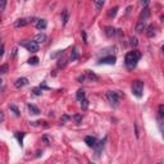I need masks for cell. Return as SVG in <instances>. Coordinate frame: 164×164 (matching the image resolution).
<instances>
[{"instance_id":"obj_35","label":"cell","mask_w":164,"mask_h":164,"mask_svg":"<svg viewBox=\"0 0 164 164\" xmlns=\"http://www.w3.org/2000/svg\"><path fill=\"white\" fill-rule=\"evenodd\" d=\"M75 118H76V121H77V122H80V121H81V115H76Z\"/></svg>"},{"instance_id":"obj_17","label":"cell","mask_w":164,"mask_h":164,"mask_svg":"<svg viewBox=\"0 0 164 164\" xmlns=\"http://www.w3.org/2000/svg\"><path fill=\"white\" fill-rule=\"evenodd\" d=\"M115 34V30L113 28V27H105V35L108 36V37H111Z\"/></svg>"},{"instance_id":"obj_14","label":"cell","mask_w":164,"mask_h":164,"mask_svg":"<svg viewBox=\"0 0 164 164\" xmlns=\"http://www.w3.org/2000/svg\"><path fill=\"white\" fill-rule=\"evenodd\" d=\"M104 142H105V141H100V142H97V145L95 146V149H96V156H99V155H100L101 150H103V148H104Z\"/></svg>"},{"instance_id":"obj_28","label":"cell","mask_w":164,"mask_h":164,"mask_svg":"<svg viewBox=\"0 0 164 164\" xmlns=\"http://www.w3.org/2000/svg\"><path fill=\"white\" fill-rule=\"evenodd\" d=\"M94 5L96 6V9L99 10L100 8H103V6H104V2H94Z\"/></svg>"},{"instance_id":"obj_21","label":"cell","mask_w":164,"mask_h":164,"mask_svg":"<svg viewBox=\"0 0 164 164\" xmlns=\"http://www.w3.org/2000/svg\"><path fill=\"white\" fill-rule=\"evenodd\" d=\"M117 10H118L117 6H114V8L109 9V12H108V17H109V18H111V17H115V14H117Z\"/></svg>"},{"instance_id":"obj_24","label":"cell","mask_w":164,"mask_h":164,"mask_svg":"<svg viewBox=\"0 0 164 164\" xmlns=\"http://www.w3.org/2000/svg\"><path fill=\"white\" fill-rule=\"evenodd\" d=\"M71 59H72V60H77V59H78V51H77L76 48L73 49V53H72V55H71Z\"/></svg>"},{"instance_id":"obj_13","label":"cell","mask_w":164,"mask_h":164,"mask_svg":"<svg viewBox=\"0 0 164 164\" xmlns=\"http://www.w3.org/2000/svg\"><path fill=\"white\" fill-rule=\"evenodd\" d=\"M27 108H28V110L31 111V113H32V114H35V115H37L38 113H40V110H38V108H37V107H35V105H32V104H28Z\"/></svg>"},{"instance_id":"obj_15","label":"cell","mask_w":164,"mask_h":164,"mask_svg":"<svg viewBox=\"0 0 164 164\" xmlns=\"http://www.w3.org/2000/svg\"><path fill=\"white\" fill-rule=\"evenodd\" d=\"M85 91L83 90H78L77 91V94H76V97H77V100H80V101H82V100H85Z\"/></svg>"},{"instance_id":"obj_12","label":"cell","mask_w":164,"mask_h":164,"mask_svg":"<svg viewBox=\"0 0 164 164\" xmlns=\"http://www.w3.org/2000/svg\"><path fill=\"white\" fill-rule=\"evenodd\" d=\"M34 41H36L37 44L38 42H45V41H46V36H45L44 34H38V35L35 36V40Z\"/></svg>"},{"instance_id":"obj_4","label":"cell","mask_w":164,"mask_h":164,"mask_svg":"<svg viewBox=\"0 0 164 164\" xmlns=\"http://www.w3.org/2000/svg\"><path fill=\"white\" fill-rule=\"evenodd\" d=\"M19 45L23 48H26L28 51L31 53H36L38 51V44L36 41H27V40H23V41H19Z\"/></svg>"},{"instance_id":"obj_7","label":"cell","mask_w":164,"mask_h":164,"mask_svg":"<svg viewBox=\"0 0 164 164\" xmlns=\"http://www.w3.org/2000/svg\"><path fill=\"white\" fill-rule=\"evenodd\" d=\"M85 144H86L89 148H95L97 145V140L94 136H86L85 137Z\"/></svg>"},{"instance_id":"obj_32","label":"cell","mask_w":164,"mask_h":164,"mask_svg":"<svg viewBox=\"0 0 164 164\" xmlns=\"http://www.w3.org/2000/svg\"><path fill=\"white\" fill-rule=\"evenodd\" d=\"M5 5H6V2H4V0H3V2H2V3H0V12H3V10H4V8H5Z\"/></svg>"},{"instance_id":"obj_38","label":"cell","mask_w":164,"mask_h":164,"mask_svg":"<svg viewBox=\"0 0 164 164\" xmlns=\"http://www.w3.org/2000/svg\"><path fill=\"white\" fill-rule=\"evenodd\" d=\"M158 164H160V163H158Z\"/></svg>"},{"instance_id":"obj_25","label":"cell","mask_w":164,"mask_h":164,"mask_svg":"<svg viewBox=\"0 0 164 164\" xmlns=\"http://www.w3.org/2000/svg\"><path fill=\"white\" fill-rule=\"evenodd\" d=\"M6 72H8V64H3L2 67H0V73H2V75H5Z\"/></svg>"},{"instance_id":"obj_30","label":"cell","mask_w":164,"mask_h":164,"mask_svg":"<svg viewBox=\"0 0 164 164\" xmlns=\"http://www.w3.org/2000/svg\"><path fill=\"white\" fill-rule=\"evenodd\" d=\"M9 108H10L13 111H14V113H16V115H19V110H18V108H17L16 105H10Z\"/></svg>"},{"instance_id":"obj_20","label":"cell","mask_w":164,"mask_h":164,"mask_svg":"<svg viewBox=\"0 0 164 164\" xmlns=\"http://www.w3.org/2000/svg\"><path fill=\"white\" fill-rule=\"evenodd\" d=\"M86 76H87V78H89V80H91V81H96L97 80V76L96 75H94L93 73V72H90V71H86Z\"/></svg>"},{"instance_id":"obj_10","label":"cell","mask_w":164,"mask_h":164,"mask_svg":"<svg viewBox=\"0 0 164 164\" xmlns=\"http://www.w3.org/2000/svg\"><path fill=\"white\" fill-rule=\"evenodd\" d=\"M48 27V22L46 21H45V19H37V21H36V28L37 30H45V28H46Z\"/></svg>"},{"instance_id":"obj_37","label":"cell","mask_w":164,"mask_h":164,"mask_svg":"<svg viewBox=\"0 0 164 164\" xmlns=\"http://www.w3.org/2000/svg\"><path fill=\"white\" fill-rule=\"evenodd\" d=\"M162 50H163V53H164V46H163V48H162Z\"/></svg>"},{"instance_id":"obj_22","label":"cell","mask_w":164,"mask_h":164,"mask_svg":"<svg viewBox=\"0 0 164 164\" xmlns=\"http://www.w3.org/2000/svg\"><path fill=\"white\" fill-rule=\"evenodd\" d=\"M158 115H159V118H164V104L159 105V108H158Z\"/></svg>"},{"instance_id":"obj_33","label":"cell","mask_w":164,"mask_h":164,"mask_svg":"<svg viewBox=\"0 0 164 164\" xmlns=\"http://www.w3.org/2000/svg\"><path fill=\"white\" fill-rule=\"evenodd\" d=\"M82 36H83V40H85V42H87V41H86V32H85V31H82Z\"/></svg>"},{"instance_id":"obj_26","label":"cell","mask_w":164,"mask_h":164,"mask_svg":"<svg viewBox=\"0 0 164 164\" xmlns=\"http://www.w3.org/2000/svg\"><path fill=\"white\" fill-rule=\"evenodd\" d=\"M37 63H38V58H37V56H34V58L28 59V64H32V65H35V64H37Z\"/></svg>"},{"instance_id":"obj_18","label":"cell","mask_w":164,"mask_h":164,"mask_svg":"<svg viewBox=\"0 0 164 164\" xmlns=\"http://www.w3.org/2000/svg\"><path fill=\"white\" fill-rule=\"evenodd\" d=\"M146 35H148V37H153V36L155 35V28H154V26H149Z\"/></svg>"},{"instance_id":"obj_23","label":"cell","mask_w":164,"mask_h":164,"mask_svg":"<svg viewBox=\"0 0 164 164\" xmlns=\"http://www.w3.org/2000/svg\"><path fill=\"white\" fill-rule=\"evenodd\" d=\"M63 54H64V50H58L55 54H51V59H56L58 56H60Z\"/></svg>"},{"instance_id":"obj_31","label":"cell","mask_w":164,"mask_h":164,"mask_svg":"<svg viewBox=\"0 0 164 164\" xmlns=\"http://www.w3.org/2000/svg\"><path fill=\"white\" fill-rule=\"evenodd\" d=\"M34 93H35L36 95H41V93H42V89H41V87H40V89L36 87V89H34Z\"/></svg>"},{"instance_id":"obj_6","label":"cell","mask_w":164,"mask_h":164,"mask_svg":"<svg viewBox=\"0 0 164 164\" xmlns=\"http://www.w3.org/2000/svg\"><path fill=\"white\" fill-rule=\"evenodd\" d=\"M115 60H117V58L114 55H108V56L101 58L99 63L100 64H115Z\"/></svg>"},{"instance_id":"obj_34","label":"cell","mask_w":164,"mask_h":164,"mask_svg":"<svg viewBox=\"0 0 164 164\" xmlns=\"http://www.w3.org/2000/svg\"><path fill=\"white\" fill-rule=\"evenodd\" d=\"M0 55H2V56L4 55V44L2 45V51H0Z\"/></svg>"},{"instance_id":"obj_3","label":"cell","mask_w":164,"mask_h":164,"mask_svg":"<svg viewBox=\"0 0 164 164\" xmlns=\"http://www.w3.org/2000/svg\"><path fill=\"white\" fill-rule=\"evenodd\" d=\"M131 89H132V94L136 97H141L142 93H144V82L140 80H136L132 82V87Z\"/></svg>"},{"instance_id":"obj_19","label":"cell","mask_w":164,"mask_h":164,"mask_svg":"<svg viewBox=\"0 0 164 164\" xmlns=\"http://www.w3.org/2000/svg\"><path fill=\"white\" fill-rule=\"evenodd\" d=\"M158 126H159V129H160V132H162V135H163V137H164V118H159L158 119Z\"/></svg>"},{"instance_id":"obj_8","label":"cell","mask_w":164,"mask_h":164,"mask_svg":"<svg viewBox=\"0 0 164 164\" xmlns=\"http://www.w3.org/2000/svg\"><path fill=\"white\" fill-rule=\"evenodd\" d=\"M26 85H28V80L27 78H24V77L18 78V80H16V82H14V86L17 89H22V87L26 86Z\"/></svg>"},{"instance_id":"obj_36","label":"cell","mask_w":164,"mask_h":164,"mask_svg":"<svg viewBox=\"0 0 164 164\" xmlns=\"http://www.w3.org/2000/svg\"><path fill=\"white\" fill-rule=\"evenodd\" d=\"M0 115H2V122H4V113H3V111L0 113Z\"/></svg>"},{"instance_id":"obj_27","label":"cell","mask_w":164,"mask_h":164,"mask_svg":"<svg viewBox=\"0 0 164 164\" xmlns=\"http://www.w3.org/2000/svg\"><path fill=\"white\" fill-rule=\"evenodd\" d=\"M87 107H89V101H87L86 99L82 100V101H81V108H82L83 110H86V109H87Z\"/></svg>"},{"instance_id":"obj_2","label":"cell","mask_w":164,"mask_h":164,"mask_svg":"<svg viewBox=\"0 0 164 164\" xmlns=\"http://www.w3.org/2000/svg\"><path fill=\"white\" fill-rule=\"evenodd\" d=\"M122 97H123V95L119 93V91H110V93L107 94L108 101L110 103V105L114 107V108H117L118 105H119V101H121Z\"/></svg>"},{"instance_id":"obj_16","label":"cell","mask_w":164,"mask_h":164,"mask_svg":"<svg viewBox=\"0 0 164 164\" xmlns=\"http://www.w3.org/2000/svg\"><path fill=\"white\" fill-rule=\"evenodd\" d=\"M67 21H68V10L64 9L63 10V14H62V22H63V26L67 24Z\"/></svg>"},{"instance_id":"obj_11","label":"cell","mask_w":164,"mask_h":164,"mask_svg":"<svg viewBox=\"0 0 164 164\" xmlns=\"http://www.w3.org/2000/svg\"><path fill=\"white\" fill-rule=\"evenodd\" d=\"M146 30V23L145 22H137V24H136V31L137 32H139V34H140V32H144V31H145Z\"/></svg>"},{"instance_id":"obj_1","label":"cell","mask_w":164,"mask_h":164,"mask_svg":"<svg viewBox=\"0 0 164 164\" xmlns=\"http://www.w3.org/2000/svg\"><path fill=\"white\" fill-rule=\"evenodd\" d=\"M140 58H141V53H140L139 50H132V51H129V53H127L126 59H124L126 67H127L129 71L133 69L136 65H137V62L140 60Z\"/></svg>"},{"instance_id":"obj_29","label":"cell","mask_w":164,"mask_h":164,"mask_svg":"<svg viewBox=\"0 0 164 164\" xmlns=\"http://www.w3.org/2000/svg\"><path fill=\"white\" fill-rule=\"evenodd\" d=\"M137 45H139V41H137V38H136V37H132V38H131V46L136 48Z\"/></svg>"},{"instance_id":"obj_9","label":"cell","mask_w":164,"mask_h":164,"mask_svg":"<svg viewBox=\"0 0 164 164\" xmlns=\"http://www.w3.org/2000/svg\"><path fill=\"white\" fill-rule=\"evenodd\" d=\"M150 17V9L149 8H144L142 12L140 13V17H139V21L140 22H146V19Z\"/></svg>"},{"instance_id":"obj_5","label":"cell","mask_w":164,"mask_h":164,"mask_svg":"<svg viewBox=\"0 0 164 164\" xmlns=\"http://www.w3.org/2000/svg\"><path fill=\"white\" fill-rule=\"evenodd\" d=\"M32 21H34V18H21V19H18V21H16L14 26L17 28L19 27H24V26H27L28 23H31Z\"/></svg>"}]
</instances>
